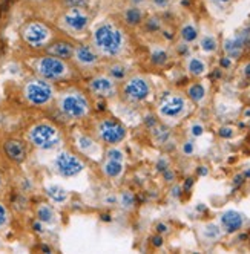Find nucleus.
Wrapping results in <instances>:
<instances>
[{"mask_svg":"<svg viewBox=\"0 0 250 254\" xmlns=\"http://www.w3.org/2000/svg\"><path fill=\"white\" fill-rule=\"evenodd\" d=\"M91 43L101 59L118 60L128 49V34L114 19H103L91 29Z\"/></svg>","mask_w":250,"mask_h":254,"instance_id":"obj_1","label":"nucleus"},{"mask_svg":"<svg viewBox=\"0 0 250 254\" xmlns=\"http://www.w3.org/2000/svg\"><path fill=\"white\" fill-rule=\"evenodd\" d=\"M57 109L65 118H68L71 121L86 120L92 112L91 95L84 92V90L80 87L71 86L59 94Z\"/></svg>","mask_w":250,"mask_h":254,"instance_id":"obj_2","label":"nucleus"},{"mask_svg":"<svg viewBox=\"0 0 250 254\" xmlns=\"http://www.w3.org/2000/svg\"><path fill=\"white\" fill-rule=\"evenodd\" d=\"M34 70L37 77L48 80L51 83L68 81L76 78L77 75V69L73 63L54 56H49V54H45V56L35 59Z\"/></svg>","mask_w":250,"mask_h":254,"instance_id":"obj_3","label":"nucleus"},{"mask_svg":"<svg viewBox=\"0 0 250 254\" xmlns=\"http://www.w3.org/2000/svg\"><path fill=\"white\" fill-rule=\"evenodd\" d=\"M28 141L39 150H54L63 142L62 130L49 121H40L29 127Z\"/></svg>","mask_w":250,"mask_h":254,"instance_id":"obj_4","label":"nucleus"},{"mask_svg":"<svg viewBox=\"0 0 250 254\" xmlns=\"http://www.w3.org/2000/svg\"><path fill=\"white\" fill-rule=\"evenodd\" d=\"M94 133L98 142L104 146H118L128 136V129L121 120L115 117H103L95 121Z\"/></svg>","mask_w":250,"mask_h":254,"instance_id":"obj_5","label":"nucleus"},{"mask_svg":"<svg viewBox=\"0 0 250 254\" xmlns=\"http://www.w3.org/2000/svg\"><path fill=\"white\" fill-rule=\"evenodd\" d=\"M22 40L31 49H45L52 40L57 37L54 28H51L46 22L42 20H31L23 25L22 31Z\"/></svg>","mask_w":250,"mask_h":254,"instance_id":"obj_6","label":"nucleus"},{"mask_svg":"<svg viewBox=\"0 0 250 254\" xmlns=\"http://www.w3.org/2000/svg\"><path fill=\"white\" fill-rule=\"evenodd\" d=\"M23 97L34 107H45L56 98V89L51 81L40 77L31 78L23 86Z\"/></svg>","mask_w":250,"mask_h":254,"instance_id":"obj_7","label":"nucleus"},{"mask_svg":"<svg viewBox=\"0 0 250 254\" xmlns=\"http://www.w3.org/2000/svg\"><path fill=\"white\" fill-rule=\"evenodd\" d=\"M60 28L73 37L84 35L92 25V15L87 9L83 8H73L65 9L59 19Z\"/></svg>","mask_w":250,"mask_h":254,"instance_id":"obj_8","label":"nucleus"},{"mask_svg":"<svg viewBox=\"0 0 250 254\" xmlns=\"http://www.w3.org/2000/svg\"><path fill=\"white\" fill-rule=\"evenodd\" d=\"M151 95H152V86L145 75H129L121 83L120 97L128 104L145 103Z\"/></svg>","mask_w":250,"mask_h":254,"instance_id":"obj_9","label":"nucleus"},{"mask_svg":"<svg viewBox=\"0 0 250 254\" xmlns=\"http://www.w3.org/2000/svg\"><path fill=\"white\" fill-rule=\"evenodd\" d=\"M87 94L92 98L108 101L118 95V83L114 81L108 74H95L87 81Z\"/></svg>","mask_w":250,"mask_h":254,"instance_id":"obj_10","label":"nucleus"},{"mask_svg":"<svg viewBox=\"0 0 250 254\" xmlns=\"http://www.w3.org/2000/svg\"><path fill=\"white\" fill-rule=\"evenodd\" d=\"M101 56L97 52V49L87 42L76 43L74 56L71 59L76 69L79 70H94L101 64Z\"/></svg>","mask_w":250,"mask_h":254,"instance_id":"obj_11","label":"nucleus"},{"mask_svg":"<svg viewBox=\"0 0 250 254\" xmlns=\"http://www.w3.org/2000/svg\"><path fill=\"white\" fill-rule=\"evenodd\" d=\"M86 164L84 161L74 152L62 150L54 158V170L66 179H71L77 175H80L84 170Z\"/></svg>","mask_w":250,"mask_h":254,"instance_id":"obj_12","label":"nucleus"},{"mask_svg":"<svg viewBox=\"0 0 250 254\" xmlns=\"http://www.w3.org/2000/svg\"><path fill=\"white\" fill-rule=\"evenodd\" d=\"M186 98L178 94L166 95L158 106V115L165 120H178L186 112Z\"/></svg>","mask_w":250,"mask_h":254,"instance_id":"obj_13","label":"nucleus"},{"mask_svg":"<svg viewBox=\"0 0 250 254\" xmlns=\"http://www.w3.org/2000/svg\"><path fill=\"white\" fill-rule=\"evenodd\" d=\"M250 45V29L246 28L243 31H240L235 37L226 39L223 42V51L227 57H230L232 60H237L243 56L244 49Z\"/></svg>","mask_w":250,"mask_h":254,"instance_id":"obj_14","label":"nucleus"},{"mask_svg":"<svg viewBox=\"0 0 250 254\" xmlns=\"http://www.w3.org/2000/svg\"><path fill=\"white\" fill-rule=\"evenodd\" d=\"M74 49H76V43L71 39L56 37L43 51H45V54H49V56H54V57L71 62V59L74 56Z\"/></svg>","mask_w":250,"mask_h":254,"instance_id":"obj_15","label":"nucleus"},{"mask_svg":"<svg viewBox=\"0 0 250 254\" xmlns=\"http://www.w3.org/2000/svg\"><path fill=\"white\" fill-rule=\"evenodd\" d=\"M3 152L8 159H11L15 164H22L28 156L26 144L19 138H9L3 142Z\"/></svg>","mask_w":250,"mask_h":254,"instance_id":"obj_16","label":"nucleus"},{"mask_svg":"<svg viewBox=\"0 0 250 254\" xmlns=\"http://www.w3.org/2000/svg\"><path fill=\"white\" fill-rule=\"evenodd\" d=\"M220 224L224 233L227 234H235L243 230L244 227V216L240 211L235 210H227L220 216Z\"/></svg>","mask_w":250,"mask_h":254,"instance_id":"obj_17","label":"nucleus"},{"mask_svg":"<svg viewBox=\"0 0 250 254\" xmlns=\"http://www.w3.org/2000/svg\"><path fill=\"white\" fill-rule=\"evenodd\" d=\"M145 17L146 15H145V11L141 9V6L128 3V6H124V9L121 11V25L128 29H135L143 25Z\"/></svg>","mask_w":250,"mask_h":254,"instance_id":"obj_18","label":"nucleus"},{"mask_svg":"<svg viewBox=\"0 0 250 254\" xmlns=\"http://www.w3.org/2000/svg\"><path fill=\"white\" fill-rule=\"evenodd\" d=\"M106 74L120 84L129 77V67L120 60H111L106 64Z\"/></svg>","mask_w":250,"mask_h":254,"instance_id":"obj_19","label":"nucleus"},{"mask_svg":"<svg viewBox=\"0 0 250 254\" xmlns=\"http://www.w3.org/2000/svg\"><path fill=\"white\" fill-rule=\"evenodd\" d=\"M76 144H77L79 152H80L82 155H86V156H94V153L100 152L98 139H95V138L91 136V135H86V133L79 135Z\"/></svg>","mask_w":250,"mask_h":254,"instance_id":"obj_20","label":"nucleus"},{"mask_svg":"<svg viewBox=\"0 0 250 254\" xmlns=\"http://www.w3.org/2000/svg\"><path fill=\"white\" fill-rule=\"evenodd\" d=\"M101 173L104 178L108 179H117L123 175L124 172V164L123 161H117V159H108L104 158L103 164H101Z\"/></svg>","mask_w":250,"mask_h":254,"instance_id":"obj_21","label":"nucleus"},{"mask_svg":"<svg viewBox=\"0 0 250 254\" xmlns=\"http://www.w3.org/2000/svg\"><path fill=\"white\" fill-rule=\"evenodd\" d=\"M186 69L192 77H203L207 74V63L196 56H190L186 62Z\"/></svg>","mask_w":250,"mask_h":254,"instance_id":"obj_22","label":"nucleus"},{"mask_svg":"<svg viewBox=\"0 0 250 254\" xmlns=\"http://www.w3.org/2000/svg\"><path fill=\"white\" fill-rule=\"evenodd\" d=\"M178 35H180L181 42H184V43H187V45H192V43H195L196 40H198V37H200V31H198V28H196L195 23L186 22L184 25H181L180 31H178Z\"/></svg>","mask_w":250,"mask_h":254,"instance_id":"obj_23","label":"nucleus"},{"mask_svg":"<svg viewBox=\"0 0 250 254\" xmlns=\"http://www.w3.org/2000/svg\"><path fill=\"white\" fill-rule=\"evenodd\" d=\"M186 95L192 103L200 104V103L204 101V98L207 95V89H206V86L203 83H192L186 89Z\"/></svg>","mask_w":250,"mask_h":254,"instance_id":"obj_24","label":"nucleus"},{"mask_svg":"<svg viewBox=\"0 0 250 254\" xmlns=\"http://www.w3.org/2000/svg\"><path fill=\"white\" fill-rule=\"evenodd\" d=\"M45 193L46 196L49 197V201H52L54 204H65L68 199H69V193L68 190H65L62 186H57V184H52V186H48L45 189Z\"/></svg>","mask_w":250,"mask_h":254,"instance_id":"obj_25","label":"nucleus"},{"mask_svg":"<svg viewBox=\"0 0 250 254\" xmlns=\"http://www.w3.org/2000/svg\"><path fill=\"white\" fill-rule=\"evenodd\" d=\"M35 216H37V221H40L45 225L54 224L56 222V210L52 208L49 204H40L35 210Z\"/></svg>","mask_w":250,"mask_h":254,"instance_id":"obj_26","label":"nucleus"},{"mask_svg":"<svg viewBox=\"0 0 250 254\" xmlns=\"http://www.w3.org/2000/svg\"><path fill=\"white\" fill-rule=\"evenodd\" d=\"M170 60V56L169 52L165 49V48H154L149 54V62L152 66H157V67H163L165 64H167V62Z\"/></svg>","mask_w":250,"mask_h":254,"instance_id":"obj_27","label":"nucleus"},{"mask_svg":"<svg viewBox=\"0 0 250 254\" xmlns=\"http://www.w3.org/2000/svg\"><path fill=\"white\" fill-rule=\"evenodd\" d=\"M141 26L145 28L148 34H158L163 29V20L160 15H149V17H145V22H143Z\"/></svg>","mask_w":250,"mask_h":254,"instance_id":"obj_28","label":"nucleus"},{"mask_svg":"<svg viewBox=\"0 0 250 254\" xmlns=\"http://www.w3.org/2000/svg\"><path fill=\"white\" fill-rule=\"evenodd\" d=\"M200 48L204 54H215L220 48V43L217 40L215 35L212 34H206L200 39Z\"/></svg>","mask_w":250,"mask_h":254,"instance_id":"obj_29","label":"nucleus"},{"mask_svg":"<svg viewBox=\"0 0 250 254\" xmlns=\"http://www.w3.org/2000/svg\"><path fill=\"white\" fill-rule=\"evenodd\" d=\"M203 234H204V238L209 239V241H217L221 238V234H223V228L218 227L217 224H207L203 230Z\"/></svg>","mask_w":250,"mask_h":254,"instance_id":"obj_30","label":"nucleus"},{"mask_svg":"<svg viewBox=\"0 0 250 254\" xmlns=\"http://www.w3.org/2000/svg\"><path fill=\"white\" fill-rule=\"evenodd\" d=\"M152 133H154V138L157 139L158 144L167 142V139L170 136V130L167 129V127H165V126H160L158 127V124L155 127H152Z\"/></svg>","mask_w":250,"mask_h":254,"instance_id":"obj_31","label":"nucleus"},{"mask_svg":"<svg viewBox=\"0 0 250 254\" xmlns=\"http://www.w3.org/2000/svg\"><path fill=\"white\" fill-rule=\"evenodd\" d=\"M118 204L126 208V210H131L134 205H135V196L134 193H131L129 190H124L120 196H118Z\"/></svg>","mask_w":250,"mask_h":254,"instance_id":"obj_32","label":"nucleus"},{"mask_svg":"<svg viewBox=\"0 0 250 254\" xmlns=\"http://www.w3.org/2000/svg\"><path fill=\"white\" fill-rule=\"evenodd\" d=\"M62 5L65 9H73V8L87 9L89 5H91V0H62Z\"/></svg>","mask_w":250,"mask_h":254,"instance_id":"obj_33","label":"nucleus"},{"mask_svg":"<svg viewBox=\"0 0 250 254\" xmlns=\"http://www.w3.org/2000/svg\"><path fill=\"white\" fill-rule=\"evenodd\" d=\"M104 158L108 159H117V161H124V152L118 149V146H109L104 152Z\"/></svg>","mask_w":250,"mask_h":254,"instance_id":"obj_34","label":"nucleus"},{"mask_svg":"<svg viewBox=\"0 0 250 254\" xmlns=\"http://www.w3.org/2000/svg\"><path fill=\"white\" fill-rule=\"evenodd\" d=\"M9 224V210L5 204L0 202V230H3Z\"/></svg>","mask_w":250,"mask_h":254,"instance_id":"obj_35","label":"nucleus"},{"mask_svg":"<svg viewBox=\"0 0 250 254\" xmlns=\"http://www.w3.org/2000/svg\"><path fill=\"white\" fill-rule=\"evenodd\" d=\"M204 133V126L203 124H200V123H193L192 126H190V135L193 136V138H198V136H201Z\"/></svg>","mask_w":250,"mask_h":254,"instance_id":"obj_36","label":"nucleus"},{"mask_svg":"<svg viewBox=\"0 0 250 254\" xmlns=\"http://www.w3.org/2000/svg\"><path fill=\"white\" fill-rule=\"evenodd\" d=\"M172 3V0H151V5L155 8V9H167Z\"/></svg>","mask_w":250,"mask_h":254,"instance_id":"obj_37","label":"nucleus"},{"mask_svg":"<svg viewBox=\"0 0 250 254\" xmlns=\"http://www.w3.org/2000/svg\"><path fill=\"white\" fill-rule=\"evenodd\" d=\"M234 129L232 127H229V126H224V127H220L218 129V135L221 136V138H224V139H229V138H232L234 136Z\"/></svg>","mask_w":250,"mask_h":254,"instance_id":"obj_38","label":"nucleus"},{"mask_svg":"<svg viewBox=\"0 0 250 254\" xmlns=\"http://www.w3.org/2000/svg\"><path fill=\"white\" fill-rule=\"evenodd\" d=\"M181 150H183V153H184L186 156H192L193 152H195V144H193V141H186V142L183 144Z\"/></svg>","mask_w":250,"mask_h":254,"instance_id":"obj_39","label":"nucleus"},{"mask_svg":"<svg viewBox=\"0 0 250 254\" xmlns=\"http://www.w3.org/2000/svg\"><path fill=\"white\" fill-rule=\"evenodd\" d=\"M169 169V161L167 159H165V158H162V159H158V162H157V170L158 172H165V170H167Z\"/></svg>","mask_w":250,"mask_h":254,"instance_id":"obj_40","label":"nucleus"},{"mask_svg":"<svg viewBox=\"0 0 250 254\" xmlns=\"http://www.w3.org/2000/svg\"><path fill=\"white\" fill-rule=\"evenodd\" d=\"M232 63H234V60H232L230 57H227V56H224V57L220 59V67L221 69H230Z\"/></svg>","mask_w":250,"mask_h":254,"instance_id":"obj_41","label":"nucleus"},{"mask_svg":"<svg viewBox=\"0 0 250 254\" xmlns=\"http://www.w3.org/2000/svg\"><path fill=\"white\" fill-rule=\"evenodd\" d=\"M176 51H178V54H180V56H187V54H189V45L184 43V42L178 43L176 45Z\"/></svg>","mask_w":250,"mask_h":254,"instance_id":"obj_42","label":"nucleus"},{"mask_svg":"<svg viewBox=\"0 0 250 254\" xmlns=\"http://www.w3.org/2000/svg\"><path fill=\"white\" fill-rule=\"evenodd\" d=\"M155 230H157L158 234H165V233H169V225L165 224V222H160V224L155 225Z\"/></svg>","mask_w":250,"mask_h":254,"instance_id":"obj_43","label":"nucleus"},{"mask_svg":"<svg viewBox=\"0 0 250 254\" xmlns=\"http://www.w3.org/2000/svg\"><path fill=\"white\" fill-rule=\"evenodd\" d=\"M151 241H152V245H154L155 248L163 247V244H165V241H163V238H162V234H157V236H154V238H152Z\"/></svg>","mask_w":250,"mask_h":254,"instance_id":"obj_44","label":"nucleus"},{"mask_svg":"<svg viewBox=\"0 0 250 254\" xmlns=\"http://www.w3.org/2000/svg\"><path fill=\"white\" fill-rule=\"evenodd\" d=\"M145 124L149 127V129H152V127H155V126L158 124V121H157V118H155L154 115H148V117L145 118Z\"/></svg>","mask_w":250,"mask_h":254,"instance_id":"obj_45","label":"nucleus"},{"mask_svg":"<svg viewBox=\"0 0 250 254\" xmlns=\"http://www.w3.org/2000/svg\"><path fill=\"white\" fill-rule=\"evenodd\" d=\"M163 178H165L166 183H172V181L175 179V173H173L170 169H167V170H165V172H163Z\"/></svg>","mask_w":250,"mask_h":254,"instance_id":"obj_46","label":"nucleus"},{"mask_svg":"<svg viewBox=\"0 0 250 254\" xmlns=\"http://www.w3.org/2000/svg\"><path fill=\"white\" fill-rule=\"evenodd\" d=\"M241 72H243L244 78L250 80V62H247L246 64H243V69H241Z\"/></svg>","mask_w":250,"mask_h":254,"instance_id":"obj_47","label":"nucleus"},{"mask_svg":"<svg viewBox=\"0 0 250 254\" xmlns=\"http://www.w3.org/2000/svg\"><path fill=\"white\" fill-rule=\"evenodd\" d=\"M43 225H45V224H42L40 221H37V222H34V224H32V228H34L35 233H40V234H42V233L45 231V230H43Z\"/></svg>","mask_w":250,"mask_h":254,"instance_id":"obj_48","label":"nucleus"},{"mask_svg":"<svg viewBox=\"0 0 250 254\" xmlns=\"http://www.w3.org/2000/svg\"><path fill=\"white\" fill-rule=\"evenodd\" d=\"M104 202L109 205H115V204H118V196H108L104 199Z\"/></svg>","mask_w":250,"mask_h":254,"instance_id":"obj_49","label":"nucleus"},{"mask_svg":"<svg viewBox=\"0 0 250 254\" xmlns=\"http://www.w3.org/2000/svg\"><path fill=\"white\" fill-rule=\"evenodd\" d=\"M129 5H135V6H143L148 3V0H128Z\"/></svg>","mask_w":250,"mask_h":254,"instance_id":"obj_50","label":"nucleus"},{"mask_svg":"<svg viewBox=\"0 0 250 254\" xmlns=\"http://www.w3.org/2000/svg\"><path fill=\"white\" fill-rule=\"evenodd\" d=\"M181 190H183V187H180V186L173 187V190H172V196H173V197H180V196H181Z\"/></svg>","mask_w":250,"mask_h":254,"instance_id":"obj_51","label":"nucleus"},{"mask_svg":"<svg viewBox=\"0 0 250 254\" xmlns=\"http://www.w3.org/2000/svg\"><path fill=\"white\" fill-rule=\"evenodd\" d=\"M244 179H246L244 175H237V176H235V187H238L240 184H243V183H244Z\"/></svg>","mask_w":250,"mask_h":254,"instance_id":"obj_52","label":"nucleus"},{"mask_svg":"<svg viewBox=\"0 0 250 254\" xmlns=\"http://www.w3.org/2000/svg\"><path fill=\"white\" fill-rule=\"evenodd\" d=\"M209 173V169L206 167V166H200V169H198V175L200 176H206Z\"/></svg>","mask_w":250,"mask_h":254,"instance_id":"obj_53","label":"nucleus"},{"mask_svg":"<svg viewBox=\"0 0 250 254\" xmlns=\"http://www.w3.org/2000/svg\"><path fill=\"white\" fill-rule=\"evenodd\" d=\"M192 186H193V179H192V178H187V181H186V184H184L183 190H189Z\"/></svg>","mask_w":250,"mask_h":254,"instance_id":"obj_54","label":"nucleus"},{"mask_svg":"<svg viewBox=\"0 0 250 254\" xmlns=\"http://www.w3.org/2000/svg\"><path fill=\"white\" fill-rule=\"evenodd\" d=\"M210 2L217 3V5H227V3L232 2V0H210Z\"/></svg>","mask_w":250,"mask_h":254,"instance_id":"obj_55","label":"nucleus"},{"mask_svg":"<svg viewBox=\"0 0 250 254\" xmlns=\"http://www.w3.org/2000/svg\"><path fill=\"white\" fill-rule=\"evenodd\" d=\"M244 118L250 120V109H246V111H244Z\"/></svg>","mask_w":250,"mask_h":254,"instance_id":"obj_56","label":"nucleus"},{"mask_svg":"<svg viewBox=\"0 0 250 254\" xmlns=\"http://www.w3.org/2000/svg\"><path fill=\"white\" fill-rule=\"evenodd\" d=\"M243 175H244V178H246V179H250V169H249V170H246Z\"/></svg>","mask_w":250,"mask_h":254,"instance_id":"obj_57","label":"nucleus"},{"mask_svg":"<svg viewBox=\"0 0 250 254\" xmlns=\"http://www.w3.org/2000/svg\"><path fill=\"white\" fill-rule=\"evenodd\" d=\"M3 187V179H2V175H0V190H2Z\"/></svg>","mask_w":250,"mask_h":254,"instance_id":"obj_58","label":"nucleus"},{"mask_svg":"<svg viewBox=\"0 0 250 254\" xmlns=\"http://www.w3.org/2000/svg\"><path fill=\"white\" fill-rule=\"evenodd\" d=\"M35 2H43V0H35Z\"/></svg>","mask_w":250,"mask_h":254,"instance_id":"obj_59","label":"nucleus"},{"mask_svg":"<svg viewBox=\"0 0 250 254\" xmlns=\"http://www.w3.org/2000/svg\"><path fill=\"white\" fill-rule=\"evenodd\" d=\"M249 127H250V123H249Z\"/></svg>","mask_w":250,"mask_h":254,"instance_id":"obj_60","label":"nucleus"}]
</instances>
